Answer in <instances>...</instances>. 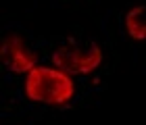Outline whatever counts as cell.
Returning a JSON list of instances; mask_svg holds the SVG:
<instances>
[{
    "label": "cell",
    "mask_w": 146,
    "mask_h": 125,
    "mask_svg": "<svg viewBox=\"0 0 146 125\" xmlns=\"http://www.w3.org/2000/svg\"><path fill=\"white\" fill-rule=\"evenodd\" d=\"M125 31L131 40L146 42V6H134L125 15Z\"/></svg>",
    "instance_id": "4"
},
{
    "label": "cell",
    "mask_w": 146,
    "mask_h": 125,
    "mask_svg": "<svg viewBox=\"0 0 146 125\" xmlns=\"http://www.w3.org/2000/svg\"><path fill=\"white\" fill-rule=\"evenodd\" d=\"M56 69L69 75H88L102 65V50L92 40H67L52 52Z\"/></svg>",
    "instance_id": "2"
},
{
    "label": "cell",
    "mask_w": 146,
    "mask_h": 125,
    "mask_svg": "<svg viewBox=\"0 0 146 125\" xmlns=\"http://www.w3.org/2000/svg\"><path fill=\"white\" fill-rule=\"evenodd\" d=\"M0 54H2V63L4 67L11 71V73H21L27 75L31 69L38 67V56L36 52L25 46V42L19 36H6L2 40V48H0Z\"/></svg>",
    "instance_id": "3"
},
{
    "label": "cell",
    "mask_w": 146,
    "mask_h": 125,
    "mask_svg": "<svg viewBox=\"0 0 146 125\" xmlns=\"http://www.w3.org/2000/svg\"><path fill=\"white\" fill-rule=\"evenodd\" d=\"M25 96L40 104H67L75 96V81L56 67L38 65L25 75Z\"/></svg>",
    "instance_id": "1"
}]
</instances>
